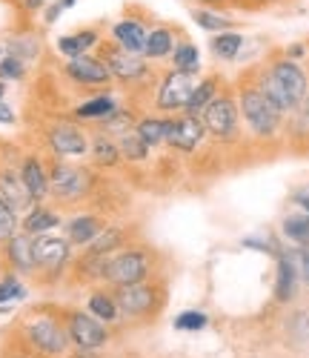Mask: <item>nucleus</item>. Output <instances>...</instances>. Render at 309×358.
Wrapping results in <instances>:
<instances>
[{"label": "nucleus", "mask_w": 309, "mask_h": 358, "mask_svg": "<svg viewBox=\"0 0 309 358\" xmlns=\"http://www.w3.org/2000/svg\"><path fill=\"white\" fill-rule=\"evenodd\" d=\"M98 57L106 64L112 80H120L123 86H141L152 75V66H149V61L143 55H129L120 46H115L112 41H103L98 46Z\"/></svg>", "instance_id": "1a4fd4ad"}, {"label": "nucleus", "mask_w": 309, "mask_h": 358, "mask_svg": "<svg viewBox=\"0 0 309 358\" xmlns=\"http://www.w3.org/2000/svg\"><path fill=\"white\" fill-rule=\"evenodd\" d=\"M154 273V252L149 247H123L112 255L103 284L109 289L117 287H132V284H143L149 281V275Z\"/></svg>", "instance_id": "39448f33"}, {"label": "nucleus", "mask_w": 309, "mask_h": 358, "mask_svg": "<svg viewBox=\"0 0 309 358\" xmlns=\"http://www.w3.org/2000/svg\"><path fill=\"white\" fill-rule=\"evenodd\" d=\"M46 146L52 158L75 161V158L89 155V135L75 121H52L46 127Z\"/></svg>", "instance_id": "f8f14e48"}, {"label": "nucleus", "mask_w": 309, "mask_h": 358, "mask_svg": "<svg viewBox=\"0 0 309 358\" xmlns=\"http://www.w3.org/2000/svg\"><path fill=\"white\" fill-rule=\"evenodd\" d=\"M235 101H238V112H240V117H243V127H246V132H250L252 138H258V141H272V138L281 135V129H284V115L264 98V92H261V89H258L252 80H246V83L240 80Z\"/></svg>", "instance_id": "7ed1b4c3"}, {"label": "nucleus", "mask_w": 309, "mask_h": 358, "mask_svg": "<svg viewBox=\"0 0 309 358\" xmlns=\"http://www.w3.org/2000/svg\"><path fill=\"white\" fill-rule=\"evenodd\" d=\"M135 124H138V117H135V112L132 109H127V106H117L106 121H101L98 124V132L101 135H106V138H123L127 132H132L135 129Z\"/></svg>", "instance_id": "7c9ffc66"}, {"label": "nucleus", "mask_w": 309, "mask_h": 358, "mask_svg": "<svg viewBox=\"0 0 309 358\" xmlns=\"http://www.w3.org/2000/svg\"><path fill=\"white\" fill-rule=\"evenodd\" d=\"M3 358H38V355H35L32 350H29V347H26L20 338H15V341L9 344V350L3 352Z\"/></svg>", "instance_id": "79ce46f5"}, {"label": "nucleus", "mask_w": 309, "mask_h": 358, "mask_svg": "<svg viewBox=\"0 0 309 358\" xmlns=\"http://www.w3.org/2000/svg\"><path fill=\"white\" fill-rule=\"evenodd\" d=\"M115 109H117V101L112 95H106V92H98V95L80 101L72 109V115H75V121H95V124H101V121H106Z\"/></svg>", "instance_id": "4be33fe9"}, {"label": "nucleus", "mask_w": 309, "mask_h": 358, "mask_svg": "<svg viewBox=\"0 0 309 358\" xmlns=\"http://www.w3.org/2000/svg\"><path fill=\"white\" fill-rule=\"evenodd\" d=\"M41 3H43V0H41Z\"/></svg>", "instance_id": "3c124183"}, {"label": "nucleus", "mask_w": 309, "mask_h": 358, "mask_svg": "<svg viewBox=\"0 0 309 358\" xmlns=\"http://www.w3.org/2000/svg\"><path fill=\"white\" fill-rule=\"evenodd\" d=\"M0 57H3V52H0Z\"/></svg>", "instance_id": "8fccbe9b"}, {"label": "nucleus", "mask_w": 309, "mask_h": 358, "mask_svg": "<svg viewBox=\"0 0 309 358\" xmlns=\"http://www.w3.org/2000/svg\"><path fill=\"white\" fill-rule=\"evenodd\" d=\"M206 138V127L198 115H187V112H180L175 115L172 121H169V135H166V146L175 149V152H183V155H189L195 152V149L203 143Z\"/></svg>", "instance_id": "4468645a"}, {"label": "nucleus", "mask_w": 309, "mask_h": 358, "mask_svg": "<svg viewBox=\"0 0 309 358\" xmlns=\"http://www.w3.org/2000/svg\"><path fill=\"white\" fill-rule=\"evenodd\" d=\"M26 78V64L15 55L0 57V80L9 83V80H23Z\"/></svg>", "instance_id": "a19ab883"}, {"label": "nucleus", "mask_w": 309, "mask_h": 358, "mask_svg": "<svg viewBox=\"0 0 309 358\" xmlns=\"http://www.w3.org/2000/svg\"><path fill=\"white\" fill-rule=\"evenodd\" d=\"M192 20L206 29V32H215V35H221V32H232V17L221 15V12H215V9H195L192 12Z\"/></svg>", "instance_id": "72a5a7b5"}, {"label": "nucleus", "mask_w": 309, "mask_h": 358, "mask_svg": "<svg viewBox=\"0 0 309 358\" xmlns=\"http://www.w3.org/2000/svg\"><path fill=\"white\" fill-rule=\"evenodd\" d=\"M169 121H172V117H164V115H146V117H138L135 132L143 138V143L149 149L164 146L166 135H169Z\"/></svg>", "instance_id": "c85d7f7f"}, {"label": "nucleus", "mask_w": 309, "mask_h": 358, "mask_svg": "<svg viewBox=\"0 0 309 358\" xmlns=\"http://www.w3.org/2000/svg\"><path fill=\"white\" fill-rule=\"evenodd\" d=\"M252 83L261 89L264 98L281 115H295L301 101L309 92L306 72L295 61H289V57H278V61H272L269 66L258 69Z\"/></svg>", "instance_id": "f257e3e1"}, {"label": "nucleus", "mask_w": 309, "mask_h": 358, "mask_svg": "<svg viewBox=\"0 0 309 358\" xmlns=\"http://www.w3.org/2000/svg\"><path fill=\"white\" fill-rule=\"evenodd\" d=\"M89 158L98 169H112L120 164V149H117V141L115 138H106V135H95L89 138Z\"/></svg>", "instance_id": "cd10ccee"}, {"label": "nucleus", "mask_w": 309, "mask_h": 358, "mask_svg": "<svg viewBox=\"0 0 309 358\" xmlns=\"http://www.w3.org/2000/svg\"><path fill=\"white\" fill-rule=\"evenodd\" d=\"M60 315H64L69 347H75L78 352H98L109 344V327L101 324L95 315H89L86 310H66Z\"/></svg>", "instance_id": "6e6552de"}, {"label": "nucleus", "mask_w": 309, "mask_h": 358, "mask_svg": "<svg viewBox=\"0 0 309 358\" xmlns=\"http://www.w3.org/2000/svg\"><path fill=\"white\" fill-rule=\"evenodd\" d=\"M0 101H6V83L0 80Z\"/></svg>", "instance_id": "09e8293b"}, {"label": "nucleus", "mask_w": 309, "mask_h": 358, "mask_svg": "<svg viewBox=\"0 0 309 358\" xmlns=\"http://www.w3.org/2000/svg\"><path fill=\"white\" fill-rule=\"evenodd\" d=\"M284 235L289 238L292 244L309 247V215H306V213L287 215V218H284Z\"/></svg>", "instance_id": "c9c22d12"}, {"label": "nucleus", "mask_w": 309, "mask_h": 358, "mask_svg": "<svg viewBox=\"0 0 309 358\" xmlns=\"http://www.w3.org/2000/svg\"><path fill=\"white\" fill-rule=\"evenodd\" d=\"M272 3H281V0H235V6H246V9H261Z\"/></svg>", "instance_id": "a18cd8bd"}, {"label": "nucleus", "mask_w": 309, "mask_h": 358, "mask_svg": "<svg viewBox=\"0 0 309 358\" xmlns=\"http://www.w3.org/2000/svg\"><path fill=\"white\" fill-rule=\"evenodd\" d=\"M203 3V9H218V6H229V0H198Z\"/></svg>", "instance_id": "de8ad7c7"}, {"label": "nucleus", "mask_w": 309, "mask_h": 358, "mask_svg": "<svg viewBox=\"0 0 309 358\" xmlns=\"http://www.w3.org/2000/svg\"><path fill=\"white\" fill-rule=\"evenodd\" d=\"M295 121H298V129L309 135V92H306V98L301 101V106L295 112Z\"/></svg>", "instance_id": "37998d69"}, {"label": "nucleus", "mask_w": 309, "mask_h": 358, "mask_svg": "<svg viewBox=\"0 0 309 358\" xmlns=\"http://www.w3.org/2000/svg\"><path fill=\"white\" fill-rule=\"evenodd\" d=\"M146 35H149V29L143 26V20L138 17H123L112 26V43L120 46L123 52H129V55H143V46H146Z\"/></svg>", "instance_id": "a211bd4d"}, {"label": "nucleus", "mask_w": 309, "mask_h": 358, "mask_svg": "<svg viewBox=\"0 0 309 358\" xmlns=\"http://www.w3.org/2000/svg\"><path fill=\"white\" fill-rule=\"evenodd\" d=\"M201 121L206 127V135H212L215 141H221V143L238 141V135H240V112H238L235 95L227 92V89L218 92V98L203 109Z\"/></svg>", "instance_id": "9d476101"}, {"label": "nucleus", "mask_w": 309, "mask_h": 358, "mask_svg": "<svg viewBox=\"0 0 309 358\" xmlns=\"http://www.w3.org/2000/svg\"><path fill=\"white\" fill-rule=\"evenodd\" d=\"M17 172H20V181L26 187L29 198H32V203L49 201V166L38 155H23Z\"/></svg>", "instance_id": "dca6fc26"}, {"label": "nucleus", "mask_w": 309, "mask_h": 358, "mask_svg": "<svg viewBox=\"0 0 309 358\" xmlns=\"http://www.w3.org/2000/svg\"><path fill=\"white\" fill-rule=\"evenodd\" d=\"M0 198L17 213H26L29 206H35L26 187H23V181H20V172L15 166H0Z\"/></svg>", "instance_id": "412c9836"}, {"label": "nucleus", "mask_w": 309, "mask_h": 358, "mask_svg": "<svg viewBox=\"0 0 309 358\" xmlns=\"http://www.w3.org/2000/svg\"><path fill=\"white\" fill-rule=\"evenodd\" d=\"M72 264V244L64 235H38L35 238V278H41V284H55L60 281Z\"/></svg>", "instance_id": "423d86ee"}, {"label": "nucleus", "mask_w": 309, "mask_h": 358, "mask_svg": "<svg viewBox=\"0 0 309 358\" xmlns=\"http://www.w3.org/2000/svg\"><path fill=\"white\" fill-rule=\"evenodd\" d=\"M3 258L9 264V270L20 278H32L35 275V238L17 232L3 244Z\"/></svg>", "instance_id": "2eb2a0df"}, {"label": "nucleus", "mask_w": 309, "mask_h": 358, "mask_svg": "<svg viewBox=\"0 0 309 358\" xmlns=\"http://www.w3.org/2000/svg\"><path fill=\"white\" fill-rule=\"evenodd\" d=\"M103 229H106V221L98 213H80L64 221V238L72 247H80V250H86Z\"/></svg>", "instance_id": "f3484780"}, {"label": "nucleus", "mask_w": 309, "mask_h": 358, "mask_svg": "<svg viewBox=\"0 0 309 358\" xmlns=\"http://www.w3.org/2000/svg\"><path fill=\"white\" fill-rule=\"evenodd\" d=\"M101 43H103L101 29L86 26V29H78V32H72V35L57 38V52L64 55L66 61H72V57H80V55H92V49H98Z\"/></svg>", "instance_id": "6ab92c4d"}, {"label": "nucleus", "mask_w": 309, "mask_h": 358, "mask_svg": "<svg viewBox=\"0 0 309 358\" xmlns=\"http://www.w3.org/2000/svg\"><path fill=\"white\" fill-rule=\"evenodd\" d=\"M206 324H209L206 313H201V310H183L175 318V330H180V333H201V330H206Z\"/></svg>", "instance_id": "58836bf2"}, {"label": "nucleus", "mask_w": 309, "mask_h": 358, "mask_svg": "<svg viewBox=\"0 0 309 358\" xmlns=\"http://www.w3.org/2000/svg\"><path fill=\"white\" fill-rule=\"evenodd\" d=\"M60 224H64V221H60V213H57V210H52V206H46V203H35V206H29V210L23 213V218H20V232L38 238V235L55 232Z\"/></svg>", "instance_id": "aec40b11"}, {"label": "nucleus", "mask_w": 309, "mask_h": 358, "mask_svg": "<svg viewBox=\"0 0 309 358\" xmlns=\"http://www.w3.org/2000/svg\"><path fill=\"white\" fill-rule=\"evenodd\" d=\"M86 313L95 315L106 327L120 321V310H117V301H115L112 289H92L89 298H86Z\"/></svg>", "instance_id": "b1692460"}, {"label": "nucleus", "mask_w": 309, "mask_h": 358, "mask_svg": "<svg viewBox=\"0 0 309 358\" xmlns=\"http://www.w3.org/2000/svg\"><path fill=\"white\" fill-rule=\"evenodd\" d=\"M109 261H112V255H95V252H86V250H83V255H80V258L75 261V266H72V273H75V278L83 281V284H98V281H103V275H106Z\"/></svg>", "instance_id": "a878e982"}, {"label": "nucleus", "mask_w": 309, "mask_h": 358, "mask_svg": "<svg viewBox=\"0 0 309 358\" xmlns=\"http://www.w3.org/2000/svg\"><path fill=\"white\" fill-rule=\"evenodd\" d=\"M129 247V229L127 227H115L106 224V229L86 247V252H95V255H115L117 250Z\"/></svg>", "instance_id": "bb28decb"}, {"label": "nucleus", "mask_w": 309, "mask_h": 358, "mask_svg": "<svg viewBox=\"0 0 309 358\" xmlns=\"http://www.w3.org/2000/svg\"><path fill=\"white\" fill-rule=\"evenodd\" d=\"M20 298H26V287H23L20 275L6 273L3 278H0V307H9L15 301H20Z\"/></svg>", "instance_id": "e433bc0d"}, {"label": "nucleus", "mask_w": 309, "mask_h": 358, "mask_svg": "<svg viewBox=\"0 0 309 358\" xmlns=\"http://www.w3.org/2000/svg\"><path fill=\"white\" fill-rule=\"evenodd\" d=\"M20 232V213L12 210V206L0 198V247H3L12 235Z\"/></svg>", "instance_id": "4c0bfd02"}, {"label": "nucleus", "mask_w": 309, "mask_h": 358, "mask_svg": "<svg viewBox=\"0 0 309 358\" xmlns=\"http://www.w3.org/2000/svg\"><path fill=\"white\" fill-rule=\"evenodd\" d=\"M175 29L172 26H154L146 35V46H143V57L146 61H164V57H172L175 52Z\"/></svg>", "instance_id": "5701e85b"}, {"label": "nucleus", "mask_w": 309, "mask_h": 358, "mask_svg": "<svg viewBox=\"0 0 309 358\" xmlns=\"http://www.w3.org/2000/svg\"><path fill=\"white\" fill-rule=\"evenodd\" d=\"M117 149H120V161H129V164H141V161H146L149 152H152V149L143 143V138H141L135 129L127 132L123 138H117Z\"/></svg>", "instance_id": "473e14b6"}, {"label": "nucleus", "mask_w": 309, "mask_h": 358, "mask_svg": "<svg viewBox=\"0 0 309 358\" xmlns=\"http://www.w3.org/2000/svg\"><path fill=\"white\" fill-rule=\"evenodd\" d=\"M17 121V115H15V109L6 103V101H0V127H12Z\"/></svg>", "instance_id": "c03bdc74"}, {"label": "nucleus", "mask_w": 309, "mask_h": 358, "mask_svg": "<svg viewBox=\"0 0 309 358\" xmlns=\"http://www.w3.org/2000/svg\"><path fill=\"white\" fill-rule=\"evenodd\" d=\"M195 86H198V75L169 69L158 83V92H154V109L161 115H172V117L187 112V103L195 92Z\"/></svg>", "instance_id": "9b49d317"}, {"label": "nucleus", "mask_w": 309, "mask_h": 358, "mask_svg": "<svg viewBox=\"0 0 309 358\" xmlns=\"http://www.w3.org/2000/svg\"><path fill=\"white\" fill-rule=\"evenodd\" d=\"M64 75H66L72 83H78V86H83V89H95V92H98V89H109V83H112V75H109L106 64L101 61L95 52L66 61V64H64Z\"/></svg>", "instance_id": "ddd939ff"}, {"label": "nucleus", "mask_w": 309, "mask_h": 358, "mask_svg": "<svg viewBox=\"0 0 309 358\" xmlns=\"http://www.w3.org/2000/svg\"><path fill=\"white\" fill-rule=\"evenodd\" d=\"M218 92H221V80H218V75H206L203 80H198V86H195V92H192V98H189V103H187V115H203V109L218 98Z\"/></svg>", "instance_id": "c756f323"}, {"label": "nucleus", "mask_w": 309, "mask_h": 358, "mask_svg": "<svg viewBox=\"0 0 309 358\" xmlns=\"http://www.w3.org/2000/svg\"><path fill=\"white\" fill-rule=\"evenodd\" d=\"M17 338L38 358H64L69 350V336L64 327V315L52 310H35L20 321Z\"/></svg>", "instance_id": "f03ea898"}, {"label": "nucleus", "mask_w": 309, "mask_h": 358, "mask_svg": "<svg viewBox=\"0 0 309 358\" xmlns=\"http://www.w3.org/2000/svg\"><path fill=\"white\" fill-rule=\"evenodd\" d=\"M172 69L198 75L201 72V52H198V46L189 43V41H180L175 46V52H172Z\"/></svg>", "instance_id": "2f4dec72"}, {"label": "nucleus", "mask_w": 309, "mask_h": 358, "mask_svg": "<svg viewBox=\"0 0 309 358\" xmlns=\"http://www.w3.org/2000/svg\"><path fill=\"white\" fill-rule=\"evenodd\" d=\"M120 318H129V321H143V318H154L158 310L164 307V289L161 284H132V287H117L112 289Z\"/></svg>", "instance_id": "0eeeda50"}, {"label": "nucleus", "mask_w": 309, "mask_h": 358, "mask_svg": "<svg viewBox=\"0 0 309 358\" xmlns=\"http://www.w3.org/2000/svg\"><path fill=\"white\" fill-rule=\"evenodd\" d=\"M49 198H55L60 206H75L83 203L92 192H95L98 184V175L78 166L72 161H49Z\"/></svg>", "instance_id": "20e7f679"}, {"label": "nucleus", "mask_w": 309, "mask_h": 358, "mask_svg": "<svg viewBox=\"0 0 309 358\" xmlns=\"http://www.w3.org/2000/svg\"><path fill=\"white\" fill-rule=\"evenodd\" d=\"M298 287V266L292 255H278V273H275V298L281 304H287L295 295Z\"/></svg>", "instance_id": "393cba45"}, {"label": "nucleus", "mask_w": 309, "mask_h": 358, "mask_svg": "<svg viewBox=\"0 0 309 358\" xmlns=\"http://www.w3.org/2000/svg\"><path fill=\"white\" fill-rule=\"evenodd\" d=\"M298 261H301V275H303V281L309 284V247H301V255H298Z\"/></svg>", "instance_id": "49530a36"}, {"label": "nucleus", "mask_w": 309, "mask_h": 358, "mask_svg": "<svg viewBox=\"0 0 309 358\" xmlns=\"http://www.w3.org/2000/svg\"><path fill=\"white\" fill-rule=\"evenodd\" d=\"M6 55H15V57H20L23 64H29V61H35V57L41 55V43H38V38H15L12 43H9V52Z\"/></svg>", "instance_id": "ea45409f"}, {"label": "nucleus", "mask_w": 309, "mask_h": 358, "mask_svg": "<svg viewBox=\"0 0 309 358\" xmlns=\"http://www.w3.org/2000/svg\"><path fill=\"white\" fill-rule=\"evenodd\" d=\"M240 46H243V35H238V32H221L212 38V52H215V57H221V61H235Z\"/></svg>", "instance_id": "f704fd0d"}]
</instances>
